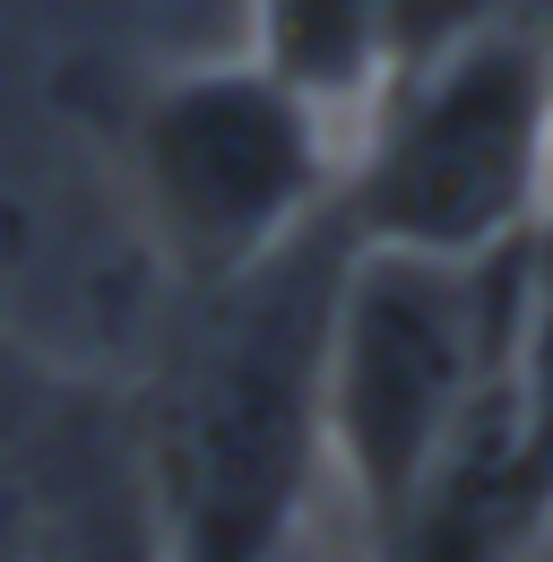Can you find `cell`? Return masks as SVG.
<instances>
[{"mask_svg": "<svg viewBox=\"0 0 553 562\" xmlns=\"http://www.w3.org/2000/svg\"><path fill=\"white\" fill-rule=\"evenodd\" d=\"M338 216L354 243L493 260L553 216V61L537 0L372 87L346 131Z\"/></svg>", "mask_w": 553, "mask_h": 562, "instance_id": "cell-2", "label": "cell"}, {"mask_svg": "<svg viewBox=\"0 0 553 562\" xmlns=\"http://www.w3.org/2000/svg\"><path fill=\"white\" fill-rule=\"evenodd\" d=\"M251 53L354 131L390 70V18L381 0H251Z\"/></svg>", "mask_w": 553, "mask_h": 562, "instance_id": "cell-5", "label": "cell"}, {"mask_svg": "<svg viewBox=\"0 0 553 562\" xmlns=\"http://www.w3.org/2000/svg\"><path fill=\"white\" fill-rule=\"evenodd\" d=\"M537 26H545V61H553V0H537Z\"/></svg>", "mask_w": 553, "mask_h": 562, "instance_id": "cell-9", "label": "cell"}, {"mask_svg": "<svg viewBox=\"0 0 553 562\" xmlns=\"http://www.w3.org/2000/svg\"><path fill=\"white\" fill-rule=\"evenodd\" d=\"M0 562H26V502L9 476H0Z\"/></svg>", "mask_w": 553, "mask_h": 562, "instance_id": "cell-8", "label": "cell"}, {"mask_svg": "<svg viewBox=\"0 0 553 562\" xmlns=\"http://www.w3.org/2000/svg\"><path fill=\"white\" fill-rule=\"evenodd\" d=\"M510 278L519 243L493 260L346 243L320 347V424L363 528L398 510V493L432 468V450L484 390L510 329Z\"/></svg>", "mask_w": 553, "mask_h": 562, "instance_id": "cell-3", "label": "cell"}, {"mask_svg": "<svg viewBox=\"0 0 553 562\" xmlns=\"http://www.w3.org/2000/svg\"><path fill=\"white\" fill-rule=\"evenodd\" d=\"M510 9H528V0H381V18H390V70H407V61H424V53L476 35V26L510 18Z\"/></svg>", "mask_w": 553, "mask_h": 562, "instance_id": "cell-7", "label": "cell"}, {"mask_svg": "<svg viewBox=\"0 0 553 562\" xmlns=\"http://www.w3.org/2000/svg\"><path fill=\"white\" fill-rule=\"evenodd\" d=\"M501 398L510 424L553 485V216L519 243V278H510V329H501Z\"/></svg>", "mask_w": 553, "mask_h": 562, "instance_id": "cell-6", "label": "cell"}, {"mask_svg": "<svg viewBox=\"0 0 553 562\" xmlns=\"http://www.w3.org/2000/svg\"><path fill=\"white\" fill-rule=\"evenodd\" d=\"M338 173L346 122L320 113L303 87H285L260 53L156 78L131 113L138 209L191 294L312 234L338 209Z\"/></svg>", "mask_w": 553, "mask_h": 562, "instance_id": "cell-4", "label": "cell"}, {"mask_svg": "<svg viewBox=\"0 0 553 562\" xmlns=\"http://www.w3.org/2000/svg\"><path fill=\"white\" fill-rule=\"evenodd\" d=\"M346 216L329 209L260 269L191 294V329L147 407V502L156 562H285L312 476L329 468L320 347L329 285L346 260Z\"/></svg>", "mask_w": 553, "mask_h": 562, "instance_id": "cell-1", "label": "cell"}]
</instances>
